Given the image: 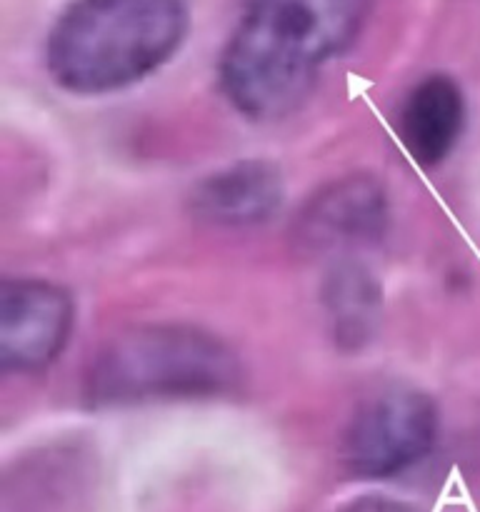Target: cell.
<instances>
[{
  "mask_svg": "<svg viewBox=\"0 0 480 512\" xmlns=\"http://www.w3.org/2000/svg\"><path fill=\"white\" fill-rule=\"evenodd\" d=\"M368 10L370 0H243L220 55V90L250 120L295 113L323 65L358 38Z\"/></svg>",
  "mask_w": 480,
  "mask_h": 512,
  "instance_id": "cell-1",
  "label": "cell"
},
{
  "mask_svg": "<svg viewBox=\"0 0 480 512\" xmlns=\"http://www.w3.org/2000/svg\"><path fill=\"white\" fill-rule=\"evenodd\" d=\"M185 33V0H75L50 30L45 63L68 93H115L168 63Z\"/></svg>",
  "mask_w": 480,
  "mask_h": 512,
  "instance_id": "cell-2",
  "label": "cell"
},
{
  "mask_svg": "<svg viewBox=\"0 0 480 512\" xmlns=\"http://www.w3.org/2000/svg\"><path fill=\"white\" fill-rule=\"evenodd\" d=\"M243 383L238 355L208 330L178 323L135 325L95 353L83 383L93 408L205 400Z\"/></svg>",
  "mask_w": 480,
  "mask_h": 512,
  "instance_id": "cell-3",
  "label": "cell"
},
{
  "mask_svg": "<svg viewBox=\"0 0 480 512\" xmlns=\"http://www.w3.org/2000/svg\"><path fill=\"white\" fill-rule=\"evenodd\" d=\"M438 428L430 395L410 385H385L355 405L340 435V463L358 480L395 478L433 450Z\"/></svg>",
  "mask_w": 480,
  "mask_h": 512,
  "instance_id": "cell-4",
  "label": "cell"
},
{
  "mask_svg": "<svg viewBox=\"0 0 480 512\" xmlns=\"http://www.w3.org/2000/svg\"><path fill=\"white\" fill-rule=\"evenodd\" d=\"M390 225L388 190L368 173L330 180L310 195L293 220V240L313 258H355L385 238Z\"/></svg>",
  "mask_w": 480,
  "mask_h": 512,
  "instance_id": "cell-5",
  "label": "cell"
},
{
  "mask_svg": "<svg viewBox=\"0 0 480 512\" xmlns=\"http://www.w3.org/2000/svg\"><path fill=\"white\" fill-rule=\"evenodd\" d=\"M73 300L60 285L8 278L0 288V365L33 375L55 363L73 330Z\"/></svg>",
  "mask_w": 480,
  "mask_h": 512,
  "instance_id": "cell-6",
  "label": "cell"
},
{
  "mask_svg": "<svg viewBox=\"0 0 480 512\" xmlns=\"http://www.w3.org/2000/svg\"><path fill=\"white\" fill-rule=\"evenodd\" d=\"M285 198L280 170L268 160H240L205 175L190 195L195 218L215 228H258L275 218Z\"/></svg>",
  "mask_w": 480,
  "mask_h": 512,
  "instance_id": "cell-7",
  "label": "cell"
},
{
  "mask_svg": "<svg viewBox=\"0 0 480 512\" xmlns=\"http://www.w3.org/2000/svg\"><path fill=\"white\" fill-rule=\"evenodd\" d=\"M463 128V90L445 73L418 80L403 98L395 118L400 145L423 168L443 163L458 145Z\"/></svg>",
  "mask_w": 480,
  "mask_h": 512,
  "instance_id": "cell-8",
  "label": "cell"
},
{
  "mask_svg": "<svg viewBox=\"0 0 480 512\" xmlns=\"http://www.w3.org/2000/svg\"><path fill=\"white\" fill-rule=\"evenodd\" d=\"M320 305L338 350L358 353L373 343L380 330L383 285L363 260H333L320 285Z\"/></svg>",
  "mask_w": 480,
  "mask_h": 512,
  "instance_id": "cell-9",
  "label": "cell"
},
{
  "mask_svg": "<svg viewBox=\"0 0 480 512\" xmlns=\"http://www.w3.org/2000/svg\"><path fill=\"white\" fill-rule=\"evenodd\" d=\"M340 512H420V510L410 508L408 503H398V500H390V498H363L350 503L348 508H343Z\"/></svg>",
  "mask_w": 480,
  "mask_h": 512,
  "instance_id": "cell-10",
  "label": "cell"
}]
</instances>
